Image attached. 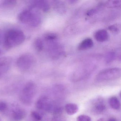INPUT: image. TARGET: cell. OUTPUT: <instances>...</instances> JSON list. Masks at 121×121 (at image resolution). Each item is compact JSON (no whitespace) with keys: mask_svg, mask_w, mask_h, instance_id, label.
Listing matches in <instances>:
<instances>
[{"mask_svg":"<svg viewBox=\"0 0 121 121\" xmlns=\"http://www.w3.org/2000/svg\"><path fill=\"white\" fill-rule=\"evenodd\" d=\"M97 12V9H95V8L92 9L87 12L86 15L88 16H91L95 14Z\"/></svg>","mask_w":121,"mask_h":121,"instance_id":"7402d4cb","label":"cell"},{"mask_svg":"<svg viewBox=\"0 0 121 121\" xmlns=\"http://www.w3.org/2000/svg\"><path fill=\"white\" fill-rule=\"evenodd\" d=\"M93 46V42L90 38H86L83 39L79 44L78 47L79 51H85L90 49Z\"/></svg>","mask_w":121,"mask_h":121,"instance_id":"30bf717a","label":"cell"},{"mask_svg":"<svg viewBox=\"0 0 121 121\" xmlns=\"http://www.w3.org/2000/svg\"><path fill=\"white\" fill-rule=\"evenodd\" d=\"M95 39L99 42H104L108 40L109 38L108 32L105 30H98L94 34Z\"/></svg>","mask_w":121,"mask_h":121,"instance_id":"9c48e42d","label":"cell"},{"mask_svg":"<svg viewBox=\"0 0 121 121\" xmlns=\"http://www.w3.org/2000/svg\"><path fill=\"white\" fill-rule=\"evenodd\" d=\"M36 88L34 83L29 82L25 86L22 91V100L24 102L29 103L32 100L35 93Z\"/></svg>","mask_w":121,"mask_h":121,"instance_id":"5b68a950","label":"cell"},{"mask_svg":"<svg viewBox=\"0 0 121 121\" xmlns=\"http://www.w3.org/2000/svg\"><path fill=\"white\" fill-rule=\"evenodd\" d=\"M108 29L113 32H118L120 30V28L119 26L117 25H111L108 27Z\"/></svg>","mask_w":121,"mask_h":121,"instance_id":"44dd1931","label":"cell"},{"mask_svg":"<svg viewBox=\"0 0 121 121\" xmlns=\"http://www.w3.org/2000/svg\"><path fill=\"white\" fill-rule=\"evenodd\" d=\"M12 63V59L10 57L5 56L0 58V76L8 70Z\"/></svg>","mask_w":121,"mask_h":121,"instance_id":"ba28073f","label":"cell"},{"mask_svg":"<svg viewBox=\"0 0 121 121\" xmlns=\"http://www.w3.org/2000/svg\"><path fill=\"white\" fill-rule=\"evenodd\" d=\"M36 106L37 109L48 112L54 111L56 112V109H59L55 108L53 103L49 98L45 97L39 98L36 103Z\"/></svg>","mask_w":121,"mask_h":121,"instance_id":"8992f818","label":"cell"},{"mask_svg":"<svg viewBox=\"0 0 121 121\" xmlns=\"http://www.w3.org/2000/svg\"><path fill=\"white\" fill-rule=\"evenodd\" d=\"M107 121H117V120L114 117H112L109 118Z\"/></svg>","mask_w":121,"mask_h":121,"instance_id":"cb8c5ba5","label":"cell"},{"mask_svg":"<svg viewBox=\"0 0 121 121\" xmlns=\"http://www.w3.org/2000/svg\"><path fill=\"white\" fill-rule=\"evenodd\" d=\"M31 117L33 121H47L48 120V117L46 115L36 111H33L31 112Z\"/></svg>","mask_w":121,"mask_h":121,"instance_id":"4fadbf2b","label":"cell"},{"mask_svg":"<svg viewBox=\"0 0 121 121\" xmlns=\"http://www.w3.org/2000/svg\"><path fill=\"white\" fill-rule=\"evenodd\" d=\"M1 53V51H0V54Z\"/></svg>","mask_w":121,"mask_h":121,"instance_id":"484cf974","label":"cell"},{"mask_svg":"<svg viewBox=\"0 0 121 121\" xmlns=\"http://www.w3.org/2000/svg\"><path fill=\"white\" fill-rule=\"evenodd\" d=\"M7 108V105L6 103L3 102H0V111H3L5 110Z\"/></svg>","mask_w":121,"mask_h":121,"instance_id":"603a6c76","label":"cell"},{"mask_svg":"<svg viewBox=\"0 0 121 121\" xmlns=\"http://www.w3.org/2000/svg\"><path fill=\"white\" fill-rule=\"evenodd\" d=\"M34 7L37 9H41L44 12H47L49 10L50 5L48 2L46 0H37L35 2Z\"/></svg>","mask_w":121,"mask_h":121,"instance_id":"8fae6325","label":"cell"},{"mask_svg":"<svg viewBox=\"0 0 121 121\" xmlns=\"http://www.w3.org/2000/svg\"><path fill=\"white\" fill-rule=\"evenodd\" d=\"M77 121H91V117L85 115H81L77 117Z\"/></svg>","mask_w":121,"mask_h":121,"instance_id":"d6986e66","label":"cell"},{"mask_svg":"<svg viewBox=\"0 0 121 121\" xmlns=\"http://www.w3.org/2000/svg\"><path fill=\"white\" fill-rule=\"evenodd\" d=\"M26 116V112L22 109H18L13 112V118L16 121L22 120Z\"/></svg>","mask_w":121,"mask_h":121,"instance_id":"5bb4252c","label":"cell"},{"mask_svg":"<svg viewBox=\"0 0 121 121\" xmlns=\"http://www.w3.org/2000/svg\"><path fill=\"white\" fill-rule=\"evenodd\" d=\"M65 109L67 114L72 115L77 113L78 110V105L75 103H69L66 105Z\"/></svg>","mask_w":121,"mask_h":121,"instance_id":"7c38bea8","label":"cell"},{"mask_svg":"<svg viewBox=\"0 0 121 121\" xmlns=\"http://www.w3.org/2000/svg\"><path fill=\"white\" fill-rule=\"evenodd\" d=\"M34 46L37 51H41L43 48V42L40 38H37L34 41Z\"/></svg>","mask_w":121,"mask_h":121,"instance_id":"2e32d148","label":"cell"},{"mask_svg":"<svg viewBox=\"0 0 121 121\" xmlns=\"http://www.w3.org/2000/svg\"><path fill=\"white\" fill-rule=\"evenodd\" d=\"M116 54L114 52H110L106 54L105 56V63L107 64L109 63L112 62L115 59Z\"/></svg>","mask_w":121,"mask_h":121,"instance_id":"e0dca14e","label":"cell"},{"mask_svg":"<svg viewBox=\"0 0 121 121\" xmlns=\"http://www.w3.org/2000/svg\"><path fill=\"white\" fill-rule=\"evenodd\" d=\"M25 39L24 32L17 29H11L7 32L4 38V45L8 48H13L22 43Z\"/></svg>","mask_w":121,"mask_h":121,"instance_id":"6da1fadb","label":"cell"},{"mask_svg":"<svg viewBox=\"0 0 121 121\" xmlns=\"http://www.w3.org/2000/svg\"><path fill=\"white\" fill-rule=\"evenodd\" d=\"M121 75V69L119 68H109L98 73L95 78L98 81L112 80L119 78Z\"/></svg>","mask_w":121,"mask_h":121,"instance_id":"3957f363","label":"cell"},{"mask_svg":"<svg viewBox=\"0 0 121 121\" xmlns=\"http://www.w3.org/2000/svg\"><path fill=\"white\" fill-rule=\"evenodd\" d=\"M106 109V104L103 98L98 97L93 100L91 106V110L93 114H100L104 112Z\"/></svg>","mask_w":121,"mask_h":121,"instance_id":"52a82bcc","label":"cell"},{"mask_svg":"<svg viewBox=\"0 0 121 121\" xmlns=\"http://www.w3.org/2000/svg\"><path fill=\"white\" fill-rule=\"evenodd\" d=\"M16 3L17 1L15 0H5L4 1L3 4L6 7H10L15 6Z\"/></svg>","mask_w":121,"mask_h":121,"instance_id":"ffe728a7","label":"cell"},{"mask_svg":"<svg viewBox=\"0 0 121 121\" xmlns=\"http://www.w3.org/2000/svg\"><path fill=\"white\" fill-rule=\"evenodd\" d=\"M58 37V35L54 33H48L45 35L44 36V39L47 42L55 41L57 39Z\"/></svg>","mask_w":121,"mask_h":121,"instance_id":"ac0fdd59","label":"cell"},{"mask_svg":"<svg viewBox=\"0 0 121 121\" xmlns=\"http://www.w3.org/2000/svg\"><path fill=\"white\" fill-rule=\"evenodd\" d=\"M109 103L110 107L115 110L120 109V102L118 98L116 96H112L109 99Z\"/></svg>","mask_w":121,"mask_h":121,"instance_id":"9a60e30c","label":"cell"},{"mask_svg":"<svg viewBox=\"0 0 121 121\" xmlns=\"http://www.w3.org/2000/svg\"><path fill=\"white\" fill-rule=\"evenodd\" d=\"M97 121H104V120L103 118H100Z\"/></svg>","mask_w":121,"mask_h":121,"instance_id":"d4e9b609","label":"cell"},{"mask_svg":"<svg viewBox=\"0 0 121 121\" xmlns=\"http://www.w3.org/2000/svg\"><path fill=\"white\" fill-rule=\"evenodd\" d=\"M35 62V59L33 55L26 53L22 54L18 58L17 65L20 70L26 71L33 67Z\"/></svg>","mask_w":121,"mask_h":121,"instance_id":"277c9868","label":"cell"},{"mask_svg":"<svg viewBox=\"0 0 121 121\" xmlns=\"http://www.w3.org/2000/svg\"><path fill=\"white\" fill-rule=\"evenodd\" d=\"M18 19L21 22L33 27L39 26L41 22V16L35 8L21 12L18 16Z\"/></svg>","mask_w":121,"mask_h":121,"instance_id":"7a4b0ae2","label":"cell"}]
</instances>
